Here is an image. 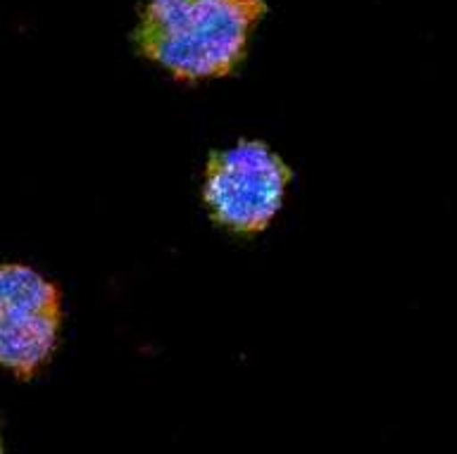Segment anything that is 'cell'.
I'll list each match as a JSON object with an SVG mask.
<instances>
[{
    "mask_svg": "<svg viewBox=\"0 0 457 454\" xmlns=\"http://www.w3.org/2000/svg\"><path fill=\"white\" fill-rule=\"evenodd\" d=\"M264 14V0H148L134 43L177 81L224 78L243 64Z\"/></svg>",
    "mask_w": 457,
    "mask_h": 454,
    "instance_id": "cell-1",
    "label": "cell"
},
{
    "mask_svg": "<svg viewBox=\"0 0 457 454\" xmlns=\"http://www.w3.org/2000/svg\"><path fill=\"white\" fill-rule=\"evenodd\" d=\"M293 171L264 141L243 138L214 150L205 164V200L210 219L236 235H257L284 207Z\"/></svg>",
    "mask_w": 457,
    "mask_h": 454,
    "instance_id": "cell-2",
    "label": "cell"
},
{
    "mask_svg": "<svg viewBox=\"0 0 457 454\" xmlns=\"http://www.w3.org/2000/svg\"><path fill=\"white\" fill-rule=\"evenodd\" d=\"M62 293L29 264H0V369L29 381L55 355Z\"/></svg>",
    "mask_w": 457,
    "mask_h": 454,
    "instance_id": "cell-3",
    "label": "cell"
},
{
    "mask_svg": "<svg viewBox=\"0 0 457 454\" xmlns=\"http://www.w3.org/2000/svg\"><path fill=\"white\" fill-rule=\"evenodd\" d=\"M0 454H5V445H3V435H0Z\"/></svg>",
    "mask_w": 457,
    "mask_h": 454,
    "instance_id": "cell-4",
    "label": "cell"
}]
</instances>
